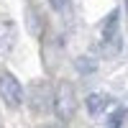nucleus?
<instances>
[{
	"instance_id": "obj_4",
	"label": "nucleus",
	"mask_w": 128,
	"mask_h": 128,
	"mask_svg": "<svg viewBox=\"0 0 128 128\" xmlns=\"http://www.w3.org/2000/svg\"><path fill=\"white\" fill-rule=\"evenodd\" d=\"M31 108H34L36 113H46L49 108H54V95H51V90L46 87L44 82H36L34 87H31Z\"/></svg>"
},
{
	"instance_id": "obj_9",
	"label": "nucleus",
	"mask_w": 128,
	"mask_h": 128,
	"mask_svg": "<svg viewBox=\"0 0 128 128\" xmlns=\"http://www.w3.org/2000/svg\"><path fill=\"white\" fill-rule=\"evenodd\" d=\"M126 5H128V0H126Z\"/></svg>"
},
{
	"instance_id": "obj_5",
	"label": "nucleus",
	"mask_w": 128,
	"mask_h": 128,
	"mask_svg": "<svg viewBox=\"0 0 128 128\" xmlns=\"http://www.w3.org/2000/svg\"><path fill=\"white\" fill-rule=\"evenodd\" d=\"M84 105H87V113H90V115H100V113L110 105V98H108L105 92H92V95H87Z\"/></svg>"
},
{
	"instance_id": "obj_2",
	"label": "nucleus",
	"mask_w": 128,
	"mask_h": 128,
	"mask_svg": "<svg viewBox=\"0 0 128 128\" xmlns=\"http://www.w3.org/2000/svg\"><path fill=\"white\" fill-rule=\"evenodd\" d=\"M0 100L8 108H20L26 100L23 95V84H20L10 72H0Z\"/></svg>"
},
{
	"instance_id": "obj_3",
	"label": "nucleus",
	"mask_w": 128,
	"mask_h": 128,
	"mask_svg": "<svg viewBox=\"0 0 128 128\" xmlns=\"http://www.w3.org/2000/svg\"><path fill=\"white\" fill-rule=\"evenodd\" d=\"M54 110L59 115V120H69L74 113V87L69 82H62L59 90L54 95Z\"/></svg>"
},
{
	"instance_id": "obj_6",
	"label": "nucleus",
	"mask_w": 128,
	"mask_h": 128,
	"mask_svg": "<svg viewBox=\"0 0 128 128\" xmlns=\"http://www.w3.org/2000/svg\"><path fill=\"white\" fill-rule=\"evenodd\" d=\"M123 118H126V110H115L110 118H108V126H110V128H118V126L123 123Z\"/></svg>"
},
{
	"instance_id": "obj_8",
	"label": "nucleus",
	"mask_w": 128,
	"mask_h": 128,
	"mask_svg": "<svg viewBox=\"0 0 128 128\" xmlns=\"http://www.w3.org/2000/svg\"><path fill=\"white\" fill-rule=\"evenodd\" d=\"M51 3V8H56V10H62L64 5H67V0H49Z\"/></svg>"
},
{
	"instance_id": "obj_7",
	"label": "nucleus",
	"mask_w": 128,
	"mask_h": 128,
	"mask_svg": "<svg viewBox=\"0 0 128 128\" xmlns=\"http://www.w3.org/2000/svg\"><path fill=\"white\" fill-rule=\"evenodd\" d=\"M38 128H64L62 120H54V123H44V126H38Z\"/></svg>"
},
{
	"instance_id": "obj_1",
	"label": "nucleus",
	"mask_w": 128,
	"mask_h": 128,
	"mask_svg": "<svg viewBox=\"0 0 128 128\" xmlns=\"http://www.w3.org/2000/svg\"><path fill=\"white\" fill-rule=\"evenodd\" d=\"M100 34H102V51L108 56H115L123 46L120 41V28H118V10H113V13L102 20L100 26Z\"/></svg>"
}]
</instances>
